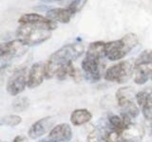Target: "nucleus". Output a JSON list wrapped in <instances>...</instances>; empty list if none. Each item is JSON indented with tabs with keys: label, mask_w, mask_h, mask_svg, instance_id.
Returning a JSON list of instances; mask_svg holds the SVG:
<instances>
[{
	"label": "nucleus",
	"mask_w": 152,
	"mask_h": 142,
	"mask_svg": "<svg viewBox=\"0 0 152 142\" xmlns=\"http://www.w3.org/2000/svg\"><path fill=\"white\" fill-rule=\"evenodd\" d=\"M151 134H152V123H151Z\"/></svg>",
	"instance_id": "27"
},
{
	"label": "nucleus",
	"mask_w": 152,
	"mask_h": 142,
	"mask_svg": "<svg viewBox=\"0 0 152 142\" xmlns=\"http://www.w3.org/2000/svg\"><path fill=\"white\" fill-rule=\"evenodd\" d=\"M45 79V64L43 63H35L31 66L30 70H28L27 86L31 89H33L41 85Z\"/></svg>",
	"instance_id": "11"
},
{
	"label": "nucleus",
	"mask_w": 152,
	"mask_h": 142,
	"mask_svg": "<svg viewBox=\"0 0 152 142\" xmlns=\"http://www.w3.org/2000/svg\"><path fill=\"white\" fill-rule=\"evenodd\" d=\"M107 132H104L102 128L95 127L89 132L87 136L86 142H102L104 138V135Z\"/></svg>",
	"instance_id": "17"
},
{
	"label": "nucleus",
	"mask_w": 152,
	"mask_h": 142,
	"mask_svg": "<svg viewBox=\"0 0 152 142\" xmlns=\"http://www.w3.org/2000/svg\"><path fill=\"white\" fill-rule=\"evenodd\" d=\"M132 118L125 114H120V115H109L107 117V127L109 130H114L123 134L133 125Z\"/></svg>",
	"instance_id": "10"
},
{
	"label": "nucleus",
	"mask_w": 152,
	"mask_h": 142,
	"mask_svg": "<svg viewBox=\"0 0 152 142\" xmlns=\"http://www.w3.org/2000/svg\"><path fill=\"white\" fill-rule=\"evenodd\" d=\"M92 120V114L85 108L75 109L69 117V120L73 126H82Z\"/></svg>",
	"instance_id": "16"
},
{
	"label": "nucleus",
	"mask_w": 152,
	"mask_h": 142,
	"mask_svg": "<svg viewBox=\"0 0 152 142\" xmlns=\"http://www.w3.org/2000/svg\"><path fill=\"white\" fill-rule=\"evenodd\" d=\"M150 97H152V90L150 88H145L144 90H141V91L136 93V97H135L136 103L140 107V109L148 101V99Z\"/></svg>",
	"instance_id": "18"
},
{
	"label": "nucleus",
	"mask_w": 152,
	"mask_h": 142,
	"mask_svg": "<svg viewBox=\"0 0 152 142\" xmlns=\"http://www.w3.org/2000/svg\"><path fill=\"white\" fill-rule=\"evenodd\" d=\"M72 138V129L68 123L55 125L49 133L48 139L50 142H69Z\"/></svg>",
	"instance_id": "9"
},
{
	"label": "nucleus",
	"mask_w": 152,
	"mask_h": 142,
	"mask_svg": "<svg viewBox=\"0 0 152 142\" xmlns=\"http://www.w3.org/2000/svg\"><path fill=\"white\" fill-rule=\"evenodd\" d=\"M28 83L26 68H18L10 77L7 83V92L12 96H17L25 90Z\"/></svg>",
	"instance_id": "7"
},
{
	"label": "nucleus",
	"mask_w": 152,
	"mask_h": 142,
	"mask_svg": "<svg viewBox=\"0 0 152 142\" xmlns=\"http://www.w3.org/2000/svg\"><path fill=\"white\" fill-rule=\"evenodd\" d=\"M136 91L133 87L130 86H124L119 88L115 93V98L118 106L121 108L133 102H136Z\"/></svg>",
	"instance_id": "14"
},
{
	"label": "nucleus",
	"mask_w": 152,
	"mask_h": 142,
	"mask_svg": "<svg viewBox=\"0 0 152 142\" xmlns=\"http://www.w3.org/2000/svg\"><path fill=\"white\" fill-rule=\"evenodd\" d=\"M137 63H152V49L142 51L135 60L134 64Z\"/></svg>",
	"instance_id": "23"
},
{
	"label": "nucleus",
	"mask_w": 152,
	"mask_h": 142,
	"mask_svg": "<svg viewBox=\"0 0 152 142\" xmlns=\"http://www.w3.org/2000/svg\"><path fill=\"white\" fill-rule=\"evenodd\" d=\"M38 142H50L49 139H42V140H40V141H38Z\"/></svg>",
	"instance_id": "26"
},
{
	"label": "nucleus",
	"mask_w": 152,
	"mask_h": 142,
	"mask_svg": "<svg viewBox=\"0 0 152 142\" xmlns=\"http://www.w3.org/2000/svg\"><path fill=\"white\" fill-rule=\"evenodd\" d=\"M12 142H28V138L24 135H17Z\"/></svg>",
	"instance_id": "24"
},
{
	"label": "nucleus",
	"mask_w": 152,
	"mask_h": 142,
	"mask_svg": "<svg viewBox=\"0 0 152 142\" xmlns=\"http://www.w3.org/2000/svg\"><path fill=\"white\" fill-rule=\"evenodd\" d=\"M133 77V65L128 61H119L106 69L104 79L109 83H126Z\"/></svg>",
	"instance_id": "5"
},
{
	"label": "nucleus",
	"mask_w": 152,
	"mask_h": 142,
	"mask_svg": "<svg viewBox=\"0 0 152 142\" xmlns=\"http://www.w3.org/2000/svg\"><path fill=\"white\" fill-rule=\"evenodd\" d=\"M151 80H152V78H151Z\"/></svg>",
	"instance_id": "29"
},
{
	"label": "nucleus",
	"mask_w": 152,
	"mask_h": 142,
	"mask_svg": "<svg viewBox=\"0 0 152 142\" xmlns=\"http://www.w3.org/2000/svg\"><path fill=\"white\" fill-rule=\"evenodd\" d=\"M87 2H88V0H73V1L68 6V8L70 11H72V12L75 14L78 12H80L81 9L86 6Z\"/></svg>",
	"instance_id": "22"
},
{
	"label": "nucleus",
	"mask_w": 152,
	"mask_h": 142,
	"mask_svg": "<svg viewBox=\"0 0 152 142\" xmlns=\"http://www.w3.org/2000/svg\"><path fill=\"white\" fill-rule=\"evenodd\" d=\"M141 111L145 120L152 123V97H150L148 101L141 107Z\"/></svg>",
	"instance_id": "20"
},
{
	"label": "nucleus",
	"mask_w": 152,
	"mask_h": 142,
	"mask_svg": "<svg viewBox=\"0 0 152 142\" xmlns=\"http://www.w3.org/2000/svg\"><path fill=\"white\" fill-rule=\"evenodd\" d=\"M75 14L72 12V11L66 7V8H55L51 9L47 12V17L54 22H59L62 24H68L71 18Z\"/></svg>",
	"instance_id": "15"
},
{
	"label": "nucleus",
	"mask_w": 152,
	"mask_h": 142,
	"mask_svg": "<svg viewBox=\"0 0 152 142\" xmlns=\"http://www.w3.org/2000/svg\"><path fill=\"white\" fill-rule=\"evenodd\" d=\"M22 122V118L18 115H9L2 118V123L10 127H15Z\"/></svg>",
	"instance_id": "21"
},
{
	"label": "nucleus",
	"mask_w": 152,
	"mask_h": 142,
	"mask_svg": "<svg viewBox=\"0 0 152 142\" xmlns=\"http://www.w3.org/2000/svg\"><path fill=\"white\" fill-rule=\"evenodd\" d=\"M139 44L135 33H127L121 39L106 43L104 56L109 61H121Z\"/></svg>",
	"instance_id": "4"
},
{
	"label": "nucleus",
	"mask_w": 152,
	"mask_h": 142,
	"mask_svg": "<svg viewBox=\"0 0 152 142\" xmlns=\"http://www.w3.org/2000/svg\"><path fill=\"white\" fill-rule=\"evenodd\" d=\"M26 47L19 41L12 40L0 44V69L6 66L13 58L20 57L26 52Z\"/></svg>",
	"instance_id": "6"
},
{
	"label": "nucleus",
	"mask_w": 152,
	"mask_h": 142,
	"mask_svg": "<svg viewBox=\"0 0 152 142\" xmlns=\"http://www.w3.org/2000/svg\"><path fill=\"white\" fill-rule=\"evenodd\" d=\"M54 127V118L52 117H45L35 121L28 131V135L31 139H37L39 137L50 133Z\"/></svg>",
	"instance_id": "8"
},
{
	"label": "nucleus",
	"mask_w": 152,
	"mask_h": 142,
	"mask_svg": "<svg viewBox=\"0 0 152 142\" xmlns=\"http://www.w3.org/2000/svg\"><path fill=\"white\" fill-rule=\"evenodd\" d=\"M0 142H2V141H0Z\"/></svg>",
	"instance_id": "28"
},
{
	"label": "nucleus",
	"mask_w": 152,
	"mask_h": 142,
	"mask_svg": "<svg viewBox=\"0 0 152 142\" xmlns=\"http://www.w3.org/2000/svg\"><path fill=\"white\" fill-rule=\"evenodd\" d=\"M18 23L20 25L25 24H38V25H45L51 28L52 30H55L57 28L56 22L50 20L47 16H43L39 13H25L18 19Z\"/></svg>",
	"instance_id": "13"
},
{
	"label": "nucleus",
	"mask_w": 152,
	"mask_h": 142,
	"mask_svg": "<svg viewBox=\"0 0 152 142\" xmlns=\"http://www.w3.org/2000/svg\"><path fill=\"white\" fill-rule=\"evenodd\" d=\"M104 49L106 42L96 41L90 43L86 51V56L81 63V68L84 78L90 83H98L104 77L106 71Z\"/></svg>",
	"instance_id": "1"
},
{
	"label": "nucleus",
	"mask_w": 152,
	"mask_h": 142,
	"mask_svg": "<svg viewBox=\"0 0 152 142\" xmlns=\"http://www.w3.org/2000/svg\"><path fill=\"white\" fill-rule=\"evenodd\" d=\"M85 52V46L81 43L68 44L52 53L45 64L46 79H51L60 68L81 57Z\"/></svg>",
	"instance_id": "2"
},
{
	"label": "nucleus",
	"mask_w": 152,
	"mask_h": 142,
	"mask_svg": "<svg viewBox=\"0 0 152 142\" xmlns=\"http://www.w3.org/2000/svg\"><path fill=\"white\" fill-rule=\"evenodd\" d=\"M30 106V99L27 97H18L12 102V107L17 112H23Z\"/></svg>",
	"instance_id": "19"
},
{
	"label": "nucleus",
	"mask_w": 152,
	"mask_h": 142,
	"mask_svg": "<svg viewBox=\"0 0 152 142\" xmlns=\"http://www.w3.org/2000/svg\"><path fill=\"white\" fill-rule=\"evenodd\" d=\"M152 78V63H137L133 65V82L142 85Z\"/></svg>",
	"instance_id": "12"
},
{
	"label": "nucleus",
	"mask_w": 152,
	"mask_h": 142,
	"mask_svg": "<svg viewBox=\"0 0 152 142\" xmlns=\"http://www.w3.org/2000/svg\"><path fill=\"white\" fill-rule=\"evenodd\" d=\"M121 142H141V139H134V138H130V139H126V138H123Z\"/></svg>",
	"instance_id": "25"
},
{
	"label": "nucleus",
	"mask_w": 152,
	"mask_h": 142,
	"mask_svg": "<svg viewBox=\"0 0 152 142\" xmlns=\"http://www.w3.org/2000/svg\"><path fill=\"white\" fill-rule=\"evenodd\" d=\"M51 28L38 24L20 25L16 30V38L23 46H31L40 45L51 37Z\"/></svg>",
	"instance_id": "3"
}]
</instances>
